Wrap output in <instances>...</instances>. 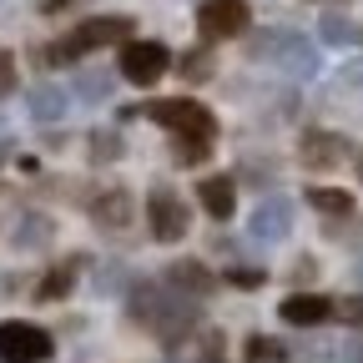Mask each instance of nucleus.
Wrapping results in <instances>:
<instances>
[{
	"label": "nucleus",
	"mask_w": 363,
	"mask_h": 363,
	"mask_svg": "<svg viewBox=\"0 0 363 363\" xmlns=\"http://www.w3.org/2000/svg\"><path fill=\"white\" fill-rule=\"evenodd\" d=\"M242 358H247V363H288V348H283L278 338H262V333H252V338L242 343Z\"/></svg>",
	"instance_id": "obj_18"
},
{
	"label": "nucleus",
	"mask_w": 363,
	"mask_h": 363,
	"mask_svg": "<svg viewBox=\"0 0 363 363\" xmlns=\"http://www.w3.org/2000/svg\"><path fill=\"white\" fill-rule=\"evenodd\" d=\"M333 318H343L348 328H358V333H363V293H353V298L333 303Z\"/></svg>",
	"instance_id": "obj_23"
},
{
	"label": "nucleus",
	"mask_w": 363,
	"mask_h": 363,
	"mask_svg": "<svg viewBox=\"0 0 363 363\" xmlns=\"http://www.w3.org/2000/svg\"><path fill=\"white\" fill-rule=\"evenodd\" d=\"M91 222L101 227V233H126L131 227V197H126V187H101L96 197H91Z\"/></svg>",
	"instance_id": "obj_7"
},
{
	"label": "nucleus",
	"mask_w": 363,
	"mask_h": 363,
	"mask_svg": "<svg viewBox=\"0 0 363 363\" xmlns=\"http://www.w3.org/2000/svg\"><path fill=\"white\" fill-rule=\"evenodd\" d=\"M308 207H318L323 217H348L353 212V197L343 187H308Z\"/></svg>",
	"instance_id": "obj_17"
},
{
	"label": "nucleus",
	"mask_w": 363,
	"mask_h": 363,
	"mask_svg": "<svg viewBox=\"0 0 363 363\" xmlns=\"http://www.w3.org/2000/svg\"><path fill=\"white\" fill-rule=\"evenodd\" d=\"M167 45L162 40H126L121 45V76L131 81V86H152V81H162V71H167Z\"/></svg>",
	"instance_id": "obj_3"
},
{
	"label": "nucleus",
	"mask_w": 363,
	"mask_h": 363,
	"mask_svg": "<svg viewBox=\"0 0 363 363\" xmlns=\"http://www.w3.org/2000/svg\"><path fill=\"white\" fill-rule=\"evenodd\" d=\"M197 197H202V207H207L212 222H227V217L238 212V187H233V177H202V182H197Z\"/></svg>",
	"instance_id": "obj_12"
},
{
	"label": "nucleus",
	"mask_w": 363,
	"mask_h": 363,
	"mask_svg": "<svg viewBox=\"0 0 363 363\" xmlns=\"http://www.w3.org/2000/svg\"><path fill=\"white\" fill-rule=\"evenodd\" d=\"M76 91H81V101H106L111 96V76L106 71H86Z\"/></svg>",
	"instance_id": "obj_20"
},
{
	"label": "nucleus",
	"mask_w": 363,
	"mask_h": 363,
	"mask_svg": "<svg viewBox=\"0 0 363 363\" xmlns=\"http://www.w3.org/2000/svg\"><path fill=\"white\" fill-rule=\"evenodd\" d=\"M45 242H51V222H45L40 212H30V217L16 227V247H26V252H30V247H45Z\"/></svg>",
	"instance_id": "obj_19"
},
{
	"label": "nucleus",
	"mask_w": 363,
	"mask_h": 363,
	"mask_svg": "<svg viewBox=\"0 0 363 363\" xmlns=\"http://www.w3.org/2000/svg\"><path fill=\"white\" fill-rule=\"evenodd\" d=\"M11 91H16V56L0 51V96H11Z\"/></svg>",
	"instance_id": "obj_27"
},
{
	"label": "nucleus",
	"mask_w": 363,
	"mask_h": 363,
	"mask_svg": "<svg viewBox=\"0 0 363 363\" xmlns=\"http://www.w3.org/2000/svg\"><path fill=\"white\" fill-rule=\"evenodd\" d=\"M207 152H212V142H202V136H177V162H182V167L207 162Z\"/></svg>",
	"instance_id": "obj_21"
},
{
	"label": "nucleus",
	"mask_w": 363,
	"mask_h": 363,
	"mask_svg": "<svg viewBox=\"0 0 363 363\" xmlns=\"http://www.w3.org/2000/svg\"><path fill=\"white\" fill-rule=\"evenodd\" d=\"M81 51H101V45H126L131 40V21L126 16H91V21H81L76 26V35H71Z\"/></svg>",
	"instance_id": "obj_6"
},
{
	"label": "nucleus",
	"mask_w": 363,
	"mask_h": 363,
	"mask_svg": "<svg viewBox=\"0 0 363 363\" xmlns=\"http://www.w3.org/2000/svg\"><path fill=\"white\" fill-rule=\"evenodd\" d=\"M76 272H81V262H76V257H71V262H61V267H51V272L40 278L35 298H40V303H56V298H66V293L76 288Z\"/></svg>",
	"instance_id": "obj_15"
},
{
	"label": "nucleus",
	"mask_w": 363,
	"mask_h": 363,
	"mask_svg": "<svg viewBox=\"0 0 363 363\" xmlns=\"http://www.w3.org/2000/svg\"><path fill=\"white\" fill-rule=\"evenodd\" d=\"M197 30L207 40H227L247 30V0H202L197 6Z\"/></svg>",
	"instance_id": "obj_4"
},
{
	"label": "nucleus",
	"mask_w": 363,
	"mask_h": 363,
	"mask_svg": "<svg viewBox=\"0 0 363 363\" xmlns=\"http://www.w3.org/2000/svg\"><path fill=\"white\" fill-rule=\"evenodd\" d=\"M147 217H152V238L157 242H177V238H187V207H182L177 192L167 187H152V202H147Z\"/></svg>",
	"instance_id": "obj_5"
},
{
	"label": "nucleus",
	"mask_w": 363,
	"mask_h": 363,
	"mask_svg": "<svg viewBox=\"0 0 363 363\" xmlns=\"http://www.w3.org/2000/svg\"><path fill=\"white\" fill-rule=\"evenodd\" d=\"M338 91H363V56L338 71Z\"/></svg>",
	"instance_id": "obj_26"
},
{
	"label": "nucleus",
	"mask_w": 363,
	"mask_h": 363,
	"mask_svg": "<svg viewBox=\"0 0 363 363\" xmlns=\"http://www.w3.org/2000/svg\"><path fill=\"white\" fill-rule=\"evenodd\" d=\"M343 363H363V338H353V343H343Z\"/></svg>",
	"instance_id": "obj_30"
},
{
	"label": "nucleus",
	"mask_w": 363,
	"mask_h": 363,
	"mask_svg": "<svg viewBox=\"0 0 363 363\" xmlns=\"http://www.w3.org/2000/svg\"><path fill=\"white\" fill-rule=\"evenodd\" d=\"M358 177H363V157H358Z\"/></svg>",
	"instance_id": "obj_32"
},
{
	"label": "nucleus",
	"mask_w": 363,
	"mask_h": 363,
	"mask_svg": "<svg viewBox=\"0 0 363 363\" xmlns=\"http://www.w3.org/2000/svg\"><path fill=\"white\" fill-rule=\"evenodd\" d=\"M207 71H212V56H202V51H197V56H187V61H182V76H187V81H202Z\"/></svg>",
	"instance_id": "obj_28"
},
{
	"label": "nucleus",
	"mask_w": 363,
	"mask_h": 363,
	"mask_svg": "<svg viewBox=\"0 0 363 363\" xmlns=\"http://www.w3.org/2000/svg\"><path fill=\"white\" fill-rule=\"evenodd\" d=\"M0 126H6V121H0Z\"/></svg>",
	"instance_id": "obj_34"
},
{
	"label": "nucleus",
	"mask_w": 363,
	"mask_h": 363,
	"mask_svg": "<svg viewBox=\"0 0 363 363\" xmlns=\"http://www.w3.org/2000/svg\"><path fill=\"white\" fill-rule=\"evenodd\" d=\"M278 318L293 323V328H318V323H328V318H333V303L323 293H293V298H283Z\"/></svg>",
	"instance_id": "obj_10"
},
{
	"label": "nucleus",
	"mask_w": 363,
	"mask_h": 363,
	"mask_svg": "<svg viewBox=\"0 0 363 363\" xmlns=\"http://www.w3.org/2000/svg\"><path fill=\"white\" fill-rule=\"evenodd\" d=\"M167 288H177L182 298H202V293H212V272H207V262L182 257L167 267Z\"/></svg>",
	"instance_id": "obj_13"
},
{
	"label": "nucleus",
	"mask_w": 363,
	"mask_h": 363,
	"mask_svg": "<svg viewBox=\"0 0 363 363\" xmlns=\"http://www.w3.org/2000/svg\"><path fill=\"white\" fill-rule=\"evenodd\" d=\"M91 152H96V162H116V152H121L116 131H111V126H101L96 136H91Z\"/></svg>",
	"instance_id": "obj_24"
},
{
	"label": "nucleus",
	"mask_w": 363,
	"mask_h": 363,
	"mask_svg": "<svg viewBox=\"0 0 363 363\" xmlns=\"http://www.w3.org/2000/svg\"><path fill=\"white\" fill-rule=\"evenodd\" d=\"M126 116H152V121H162L172 136H202V142H212V136H217L212 111H207L202 101H192V96H177V101H147V106H126V111H121V121H126Z\"/></svg>",
	"instance_id": "obj_1"
},
{
	"label": "nucleus",
	"mask_w": 363,
	"mask_h": 363,
	"mask_svg": "<svg viewBox=\"0 0 363 363\" xmlns=\"http://www.w3.org/2000/svg\"><path fill=\"white\" fill-rule=\"evenodd\" d=\"M318 40H323V45H353L358 40V26L343 11H323V21H318Z\"/></svg>",
	"instance_id": "obj_16"
},
{
	"label": "nucleus",
	"mask_w": 363,
	"mask_h": 363,
	"mask_svg": "<svg viewBox=\"0 0 363 363\" xmlns=\"http://www.w3.org/2000/svg\"><path fill=\"white\" fill-rule=\"evenodd\" d=\"M56 353L51 333L26 323V318H6L0 323V363H45Z\"/></svg>",
	"instance_id": "obj_2"
},
{
	"label": "nucleus",
	"mask_w": 363,
	"mask_h": 363,
	"mask_svg": "<svg viewBox=\"0 0 363 363\" xmlns=\"http://www.w3.org/2000/svg\"><path fill=\"white\" fill-rule=\"evenodd\" d=\"M167 363H177V358H167Z\"/></svg>",
	"instance_id": "obj_33"
},
{
	"label": "nucleus",
	"mask_w": 363,
	"mask_h": 363,
	"mask_svg": "<svg viewBox=\"0 0 363 363\" xmlns=\"http://www.w3.org/2000/svg\"><path fill=\"white\" fill-rule=\"evenodd\" d=\"M358 283H363V262H358Z\"/></svg>",
	"instance_id": "obj_31"
},
{
	"label": "nucleus",
	"mask_w": 363,
	"mask_h": 363,
	"mask_svg": "<svg viewBox=\"0 0 363 363\" xmlns=\"http://www.w3.org/2000/svg\"><path fill=\"white\" fill-rule=\"evenodd\" d=\"M202 363H222V333L217 328L202 333Z\"/></svg>",
	"instance_id": "obj_29"
},
{
	"label": "nucleus",
	"mask_w": 363,
	"mask_h": 363,
	"mask_svg": "<svg viewBox=\"0 0 363 363\" xmlns=\"http://www.w3.org/2000/svg\"><path fill=\"white\" fill-rule=\"evenodd\" d=\"M278 61L288 76H298V81H308V76H318V45L308 40V35H293V30H283V40H278Z\"/></svg>",
	"instance_id": "obj_9"
},
{
	"label": "nucleus",
	"mask_w": 363,
	"mask_h": 363,
	"mask_svg": "<svg viewBox=\"0 0 363 363\" xmlns=\"http://www.w3.org/2000/svg\"><path fill=\"white\" fill-rule=\"evenodd\" d=\"M26 106H30V121L56 126V121L66 116V91H61V86H51V81H40V86H30Z\"/></svg>",
	"instance_id": "obj_14"
},
{
	"label": "nucleus",
	"mask_w": 363,
	"mask_h": 363,
	"mask_svg": "<svg viewBox=\"0 0 363 363\" xmlns=\"http://www.w3.org/2000/svg\"><path fill=\"white\" fill-rule=\"evenodd\" d=\"M262 278H267L262 267H227V283L233 288H262Z\"/></svg>",
	"instance_id": "obj_25"
},
{
	"label": "nucleus",
	"mask_w": 363,
	"mask_h": 363,
	"mask_svg": "<svg viewBox=\"0 0 363 363\" xmlns=\"http://www.w3.org/2000/svg\"><path fill=\"white\" fill-rule=\"evenodd\" d=\"M278 40H283V30H257L247 40V56L252 61H272V56H278Z\"/></svg>",
	"instance_id": "obj_22"
},
{
	"label": "nucleus",
	"mask_w": 363,
	"mask_h": 363,
	"mask_svg": "<svg viewBox=\"0 0 363 363\" xmlns=\"http://www.w3.org/2000/svg\"><path fill=\"white\" fill-rule=\"evenodd\" d=\"M247 233H252L257 242H283V238L293 233V207H288L283 197H272V202L252 207V217H247Z\"/></svg>",
	"instance_id": "obj_8"
},
{
	"label": "nucleus",
	"mask_w": 363,
	"mask_h": 363,
	"mask_svg": "<svg viewBox=\"0 0 363 363\" xmlns=\"http://www.w3.org/2000/svg\"><path fill=\"white\" fill-rule=\"evenodd\" d=\"M298 157H303V167H333V162L348 157V136H338V131H308Z\"/></svg>",
	"instance_id": "obj_11"
}]
</instances>
